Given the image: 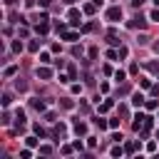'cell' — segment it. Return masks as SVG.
Listing matches in <instances>:
<instances>
[{
    "instance_id": "31",
    "label": "cell",
    "mask_w": 159,
    "mask_h": 159,
    "mask_svg": "<svg viewBox=\"0 0 159 159\" xmlns=\"http://www.w3.org/2000/svg\"><path fill=\"white\" fill-rule=\"evenodd\" d=\"M55 30H57V32H60V35H62V32H65V30H67V25H65V22H60V20H57V22H55Z\"/></svg>"
},
{
    "instance_id": "39",
    "label": "cell",
    "mask_w": 159,
    "mask_h": 159,
    "mask_svg": "<svg viewBox=\"0 0 159 159\" xmlns=\"http://www.w3.org/2000/svg\"><path fill=\"white\" fill-rule=\"evenodd\" d=\"M124 77H127V72H122V70H117V72H114V80H117V82H122Z\"/></svg>"
},
{
    "instance_id": "37",
    "label": "cell",
    "mask_w": 159,
    "mask_h": 159,
    "mask_svg": "<svg viewBox=\"0 0 159 159\" xmlns=\"http://www.w3.org/2000/svg\"><path fill=\"white\" fill-rule=\"evenodd\" d=\"M87 55H89V60H97V55H99V50H97V47H89V52H87Z\"/></svg>"
},
{
    "instance_id": "14",
    "label": "cell",
    "mask_w": 159,
    "mask_h": 159,
    "mask_svg": "<svg viewBox=\"0 0 159 159\" xmlns=\"http://www.w3.org/2000/svg\"><path fill=\"white\" fill-rule=\"evenodd\" d=\"M112 107H114V102H112V99H104V102L99 104V114H104V112H109Z\"/></svg>"
},
{
    "instance_id": "15",
    "label": "cell",
    "mask_w": 159,
    "mask_h": 159,
    "mask_svg": "<svg viewBox=\"0 0 159 159\" xmlns=\"http://www.w3.org/2000/svg\"><path fill=\"white\" fill-rule=\"evenodd\" d=\"M137 147H139V144H134V142H127V144H124V154H127V157H132V154L137 152Z\"/></svg>"
},
{
    "instance_id": "40",
    "label": "cell",
    "mask_w": 159,
    "mask_h": 159,
    "mask_svg": "<svg viewBox=\"0 0 159 159\" xmlns=\"http://www.w3.org/2000/svg\"><path fill=\"white\" fill-rule=\"evenodd\" d=\"M149 20H154V22H159V7H154V10H152V15H149Z\"/></svg>"
},
{
    "instance_id": "49",
    "label": "cell",
    "mask_w": 159,
    "mask_h": 159,
    "mask_svg": "<svg viewBox=\"0 0 159 159\" xmlns=\"http://www.w3.org/2000/svg\"><path fill=\"white\" fill-rule=\"evenodd\" d=\"M119 114H122V117H127V114H129V109H127L124 104H119Z\"/></svg>"
},
{
    "instance_id": "45",
    "label": "cell",
    "mask_w": 159,
    "mask_h": 159,
    "mask_svg": "<svg viewBox=\"0 0 159 159\" xmlns=\"http://www.w3.org/2000/svg\"><path fill=\"white\" fill-rule=\"evenodd\" d=\"M87 147L94 149V147H97V137H87Z\"/></svg>"
},
{
    "instance_id": "28",
    "label": "cell",
    "mask_w": 159,
    "mask_h": 159,
    "mask_svg": "<svg viewBox=\"0 0 159 159\" xmlns=\"http://www.w3.org/2000/svg\"><path fill=\"white\" fill-rule=\"evenodd\" d=\"M94 124H97L99 129H107V127H109V122H104L102 117H97V119H94Z\"/></svg>"
},
{
    "instance_id": "9",
    "label": "cell",
    "mask_w": 159,
    "mask_h": 159,
    "mask_svg": "<svg viewBox=\"0 0 159 159\" xmlns=\"http://www.w3.org/2000/svg\"><path fill=\"white\" fill-rule=\"evenodd\" d=\"M62 40L75 42V40H80V32H75V30H65V32H62Z\"/></svg>"
},
{
    "instance_id": "3",
    "label": "cell",
    "mask_w": 159,
    "mask_h": 159,
    "mask_svg": "<svg viewBox=\"0 0 159 159\" xmlns=\"http://www.w3.org/2000/svg\"><path fill=\"white\" fill-rule=\"evenodd\" d=\"M80 17H82V12H80L77 7H70V10H67V20H70V25L77 27V25H80Z\"/></svg>"
},
{
    "instance_id": "32",
    "label": "cell",
    "mask_w": 159,
    "mask_h": 159,
    "mask_svg": "<svg viewBox=\"0 0 159 159\" xmlns=\"http://www.w3.org/2000/svg\"><path fill=\"white\" fill-rule=\"evenodd\" d=\"M40 62H42V65H47V62H52V60H50V52H40Z\"/></svg>"
},
{
    "instance_id": "51",
    "label": "cell",
    "mask_w": 159,
    "mask_h": 159,
    "mask_svg": "<svg viewBox=\"0 0 159 159\" xmlns=\"http://www.w3.org/2000/svg\"><path fill=\"white\" fill-rule=\"evenodd\" d=\"M40 5H42V7H50V5H52V0H40Z\"/></svg>"
},
{
    "instance_id": "13",
    "label": "cell",
    "mask_w": 159,
    "mask_h": 159,
    "mask_svg": "<svg viewBox=\"0 0 159 159\" xmlns=\"http://www.w3.org/2000/svg\"><path fill=\"white\" fill-rule=\"evenodd\" d=\"M82 12H84V15H94V12H97V5H94V2H84Z\"/></svg>"
},
{
    "instance_id": "41",
    "label": "cell",
    "mask_w": 159,
    "mask_h": 159,
    "mask_svg": "<svg viewBox=\"0 0 159 159\" xmlns=\"http://www.w3.org/2000/svg\"><path fill=\"white\" fill-rule=\"evenodd\" d=\"M94 30V22H87V25H82V32H92Z\"/></svg>"
},
{
    "instance_id": "43",
    "label": "cell",
    "mask_w": 159,
    "mask_h": 159,
    "mask_svg": "<svg viewBox=\"0 0 159 159\" xmlns=\"http://www.w3.org/2000/svg\"><path fill=\"white\" fill-rule=\"evenodd\" d=\"M139 87H144V89H147V87H152V82H149L147 77H142V80H139Z\"/></svg>"
},
{
    "instance_id": "52",
    "label": "cell",
    "mask_w": 159,
    "mask_h": 159,
    "mask_svg": "<svg viewBox=\"0 0 159 159\" xmlns=\"http://www.w3.org/2000/svg\"><path fill=\"white\" fill-rule=\"evenodd\" d=\"M142 2H144V0H132V5H134V7H142Z\"/></svg>"
},
{
    "instance_id": "19",
    "label": "cell",
    "mask_w": 159,
    "mask_h": 159,
    "mask_svg": "<svg viewBox=\"0 0 159 159\" xmlns=\"http://www.w3.org/2000/svg\"><path fill=\"white\" fill-rule=\"evenodd\" d=\"M15 89H17V92H25V89H27V82L17 77V80H15Z\"/></svg>"
},
{
    "instance_id": "27",
    "label": "cell",
    "mask_w": 159,
    "mask_h": 159,
    "mask_svg": "<svg viewBox=\"0 0 159 159\" xmlns=\"http://www.w3.org/2000/svg\"><path fill=\"white\" fill-rule=\"evenodd\" d=\"M70 92H72V94H80V92H82V84L72 82V84H70Z\"/></svg>"
},
{
    "instance_id": "30",
    "label": "cell",
    "mask_w": 159,
    "mask_h": 159,
    "mask_svg": "<svg viewBox=\"0 0 159 159\" xmlns=\"http://www.w3.org/2000/svg\"><path fill=\"white\" fill-rule=\"evenodd\" d=\"M60 152H62V154H65V157H70V154H72V152H75V147H72V144H65V147H62V149H60Z\"/></svg>"
},
{
    "instance_id": "50",
    "label": "cell",
    "mask_w": 159,
    "mask_h": 159,
    "mask_svg": "<svg viewBox=\"0 0 159 159\" xmlns=\"http://www.w3.org/2000/svg\"><path fill=\"white\" fill-rule=\"evenodd\" d=\"M35 5H37V2H35V0H25V7H27V10H32V7H35Z\"/></svg>"
},
{
    "instance_id": "18",
    "label": "cell",
    "mask_w": 159,
    "mask_h": 159,
    "mask_svg": "<svg viewBox=\"0 0 159 159\" xmlns=\"http://www.w3.org/2000/svg\"><path fill=\"white\" fill-rule=\"evenodd\" d=\"M27 50L30 52H40V40H30L27 42Z\"/></svg>"
},
{
    "instance_id": "10",
    "label": "cell",
    "mask_w": 159,
    "mask_h": 159,
    "mask_svg": "<svg viewBox=\"0 0 159 159\" xmlns=\"http://www.w3.org/2000/svg\"><path fill=\"white\" fill-rule=\"evenodd\" d=\"M144 102H147V99H144L142 92H134V94H132V104H134V107H144Z\"/></svg>"
},
{
    "instance_id": "33",
    "label": "cell",
    "mask_w": 159,
    "mask_h": 159,
    "mask_svg": "<svg viewBox=\"0 0 159 159\" xmlns=\"http://www.w3.org/2000/svg\"><path fill=\"white\" fill-rule=\"evenodd\" d=\"M67 75H70V80H77V67H75V65H70V70H67Z\"/></svg>"
},
{
    "instance_id": "38",
    "label": "cell",
    "mask_w": 159,
    "mask_h": 159,
    "mask_svg": "<svg viewBox=\"0 0 159 159\" xmlns=\"http://www.w3.org/2000/svg\"><path fill=\"white\" fill-rule=\"evenodd\" d=\"M117 57H119L117 50H107V60H117Z\"/></svg>"
},
{
    "instance_id": "55",
    "label": "cell",
    "mask_w": 159,
    "mask_h": 159,
    "mask_svg": "<svg viewBox=\"0 0 159 159\" xmlns=\"http://www.w3.org/2000/svg\"><path fill=\"white\" fill-rule=\"evenodd\" d=\"M154 5H157V7H159V0H154Z\"/></svg>"
},
{
    "instance_id": "35",
    "label": "cell",
    "mask_w": 159,
    "mask_h": 159,
    "mask_svg": "<svg viewBox=\"0 0 159 159\" xmlns=\"http://www.w3.org/2000/svg\"><path fill=\"white\" fill-rule=\"evenodd\" d=\"M72 147H75V152H82V149H84V144H82V139H75V142H72Z\"/></svg>"
},
{
    "instance_id": "2",
    "label": "cell",
    "mask_w": 159,
    "mask_h": 159,
    "mask_svg": "<svg viewBox=\"0 0 159 159\" xmlns=\"http://www.w3.org/2000/svg\"><path fill=\"white\" fill-rule=\"evenodd\" d=\"M127 27H132V30H142V27H147V17H142V15H134V17L127 22Z\"/></svg>"
},
{
    "instance_id": "23",
    "label": "cell",
    "mask_w": 159,
    "mask_h": 159,
    "mask_svg": "<svg viewBox=\"0 0 159 159\" xmlns=\"http://www.w3.org/2000/svg\"><path fill=\"white\" fill-rule=\"evenodd\" d=\"M40 154H42V157H50V154H52V147H50V144H40Z\"/></svg>"
},
{
    "instance_id": "44",
    "label": "cell",
    "mask_w": 159,
    "mask_h": 159,
    "mask_svg": "<svg viewBox=\"0 0 159 159\" xmlns=\"http://www.w3.org/2000/svg\"><path fill=\"white\" fill-rule=\"evenodd\" d=\"M45 119H47V122H55L57 114H55V112H45Z\"/></svg>"
},
{
    "instance_id": "53",
    "label": "cell",
    "mask_w": 159,
    "mask_h": 159,
    "mask_svg": "<svg viewBox=\"0 0 159 159\" xmlns=\"http://www.w3.org/2000/svg\"><path fill=\"white\" fill-rule=\"evenodd\" d=\"M62 2H65V5H72V2H75V0H62Z\"/></svg>"
},
{
    "instance_id": "5",
    "label": "cell",
    "mask_w": 159,
    "mask_h": 159,
    "mask_svg": "<svg viewBox=\"0 0 159 159\" xmlns=\"http://www.w3.org/2000/svg\"><path fill=\"white\" fill-rule=\"evenodd\" d=\"M65 132H67V127H65L62 122H60V124H55V127H52V139H57V142H60V139L65 137Z\"/></svg>"
},
{
    "instance_id": "48",
    "label": "cell",
    "mask_w": 159,
    "mask_h": 159,
    "mask_svg": "<svg viewBox=\"0 0 159 159\" xmlns=\"http://www.w3.org/2000/svg\"><path fill=\"white\" fill-rule=\"evenodd\" d=\"M52 62H55V67H57V70H62V67H65V60H52Z\"/></svg>"
},
{
    "instance_id": "1",
    "label": "cell",
    "mask_w": 159,
    "mask_h": 159,
    "mask_svg": "<svg viewBox=\"0 0 159 159\" xmlns=\"http://www.w3.org/2000/svg\"><path fill=\"white\" fill-rule=\"evenodd\" d=\"M107 20H109V22H119V20H122V7H119V5H112V7L107 10Z\"/></svg>"
},
{
    "instance_id": "16",
    "label": "cell",
    "mask_w": 159,
    "mask_h": 159,
    "mask_svg": "<svg viewBox=\"0 0 159 159\" xmlns=\"http://www.w3.org/2000/svg\"><path fill=\"white\" fill-rule=\"evenodd\" d=\"M109 154H112V157H122V154H124V147H122V144L117 142V144H114V147L109 149Z\"/></svg>"
},
{
    "instance_id": "26",
    "label": "cell",
    "mask_w": 159,
    "mask_h": 159,
    "mask_svg": "<svg viewBox=\"0 0 159 159\" xmlns=\"http://www.w3.org/2000/svg\"><path fill=\"white\" fill-rule=\"evenodd\" d=\"M82 52H84L82 45H72V55H75V57H82Z\"/></svg>"
},
{
    "instance_id": "22",
    "label": "cell",
    "mask_w": 159,
    "mask_h": 159,
    "mask_svg": "<svg viewBox=\"0 0 159 159\" xmlns=\"http://www.w3.org/2000/svg\"><path fill=\"white\" fill-rule=\"evenodd\" d=\"M32 132H35V134H37L40 139H45V137H47V132H45V129H42L40 124H32Z\"/></svg>"
},
{
    "instance_id": "11",
    "label": "cell",
    "mask_w": 159,
    "mask_h": 159,
    "mask_svg": "<svg viewBox=\"0 0 159 159\" xmlns=\"http://www.w3.org/2000/svg\"><path fill=\"white\" fill-rule=\"evenodd\" d=\"M35 32H37V35H47V32H50V22H37Z\"/></svg>"
},
{
    "instance_id": "17",
    "label": "cell",
    "mask_w": 159,
    "mask_h": 159,
    "mask_svg": "<svg viewBox=\"0 0 159 159\" xmlns=\"http://www.w3.org/2000/svg\"><path fill=\"white\" fill-rule=\"evenodd\" d=\"M10 50H12L15 55H20V52H22V42H20V37H17V40H12V45H10Z\"/></svg>"
},
{
    "instance_id": "54",
    "label": "cell",
    "mask_w": 159,
    "mask_h": 159,
    "mask_svg": "<svg viewBox=\"0 0 159 159\" xmlns=\"http://www.w3.org/2000/svg\"><path fill=\"white\" fill-rule=\"evenodd\" d=\"M154 50H157V52H159V42H157V45H154Z\"/></svg>"
},
{
    "instance_id": "46",
    "label": "cell",
    "mask_w": 159,
    "mask_h": 159,
    "mask_svg": "<svg viewBox=\"0 0 159 159\" xmlns=\"http://www.w3.org/2000/svg\"><path fill=\"white\" fill-rule=\"evenodd\" d=\"M109 129H119V119H109Z\"/></svg>"
},
{
    "instance_id": "21",
    "label": "cell",
    "mask_w": 159,
    "mask_h": 159,
    "mask_svg": "<svg viewBox=\"0 0 159 159\" xmlns=\"http://www.w3.org/2000/svg\"><path fill=\"white\" fill-rule=\"evenodd\" d=\"M60 107H62V109H72V107H75V102H72V99H67V97H62V99H60Z\"/></svg>"
},
{
    "instance_id": "24",
    "label": "cell",
    "mask_w": 159,
    "mask_h": 159,
    "mask_svg": "<svg viewBox=\"0 0 159 159\" xmlns=\"http://www.w3.org/2000/svg\"><path fill=\"white\" fill-rule=\"evenodd\" d=\"M144 107L152 112V109H157V107H159V102H157V99H147V102H144Z\"/></svg>"
},
{
    "instance_id": "42",
    "label": "cell",
    "mask_w": 159,
    "mask_h": 159,
    "mask_svg": "<svg viewBox=\"0 0 159 159\" xmlns=\"http://www.w3.org/2000/svg\"><path fill=\"white\" fill-rule=\"evenodd\" d=\"M117 52H119V57H127V55H129V50H127L124 45H119V50H117Z\"/></svg>"
},
{
    "instance_id": "12",
    "label": "cell",
    "mask_w": 159,
    "mask_h": 159,
    "mask_svg": "<svg viewBox=\"0 0 159 159\" xmlns=\"http://www.w3.org/2000/svg\"><path fill=\"white\" fill-rule=\"evenodd\" d=\"M15 75H17V65H7L2 70V77H15Z\"/></svg>"
},
{
    "instance_id": "34",
    "label": "cell",
    "mask_w": 159,
    "mask_h": 159,
    "mask_svg": "<svg viewBox=\"0 0 159 159\" xmlns=\"http://www.w3.org/2000/svg\"><path fill=\"white\" fill-rule=\"evenodd\" d=\"M0 124H5V127L10 124V112H2V117H0Z\"/></svg>"
},
{
    "instance_id": "47",
    "label": "cell",
    "mask_w": 159,
    "mask_h": 159,
    "mask_svg": "<svg viewBox=\"0 0 159 159\" xmlns=\"http://www.w3.org/2000/svg\"><path fill=\"white\" fill-rule=\"evenodd\" d=\"M147 67H149V70H152V72H159V62H149V65H147Z\"/></svg>"
},
{
    "instance_id": "20",
    "label": "cell",
    "mask_w": 159,
    "mask_h": 159,
    "mask_svg": "<svg viewBox=\"0 0 159 159\" xmlns=\"http://www.w3.org/2000/svg\"><path fill=\"white\" fill-rule=\"evenodd\" d=\"M10 102H12V94H10V92H5V94L0 97V104H2V107H10Z\"/></svg>"
},
{
    "instance_id": "36",
    "label": "cell",
    "mask_w": 159,
    "mask_h": 159,
    "mask_svg": "<svg viewBox=\"0 0 159 159\" xmlns=\"http://www.w3.org/2000/svg\"><path fill=\"white\" fill-rule=\"evenodd\" d=\"M20 157H22V159H30V157H32V147H27V149H22V152H20Z\"/></svg>"
},
{
    "instance_id": "8",
    "label": "cell",
    "mask_w": 159,
    "mask_h": 159,
    "mask_svg": "<svg viewBox=\"0 0 159 159\" xmlns=\"http://www.w3.org/2000/svg\"><path fill=\"white\" fill-rule=\"evenodd\" d=\"M30 104H32V109H37V112H47V104H45V99H40V97H35Z\"/></svg>"
},
{
    "instance_id": "6",
    "label": "cell",
    "mask_w": 159,
    "mask_h": 159,
    "mask_svg": "<svg viewBox=\"0 0 159 159\" xmlns=\"http://www.w3.org/2000/svg\"><path fill=\"white\" fill-rule=\"evenodd\" d=\"M72 127H75L77 137H84V134H87V124H84L82 119H75V122H72Z\"/></svg>"
},
{
    "instance_id": "29",
    "label": "cell",
    "mask_w": 159,
    "mask_h": 159,
    "mask_svg": "<svg viewBox=\"0 0 159 159\" xmlns=\"http://www.w3.org/2000/svg\"><path fill=\"white\" fill-rule=\"evenodd\" d=\"M37 139H40L37 134H35V137H27V139H25V144H27V147H37Z\"/></svg>"
},
{
    "instance_id": "4",
    "label": "cell",
    "mask_w": 159,
    "mask_h": 159,
    "mask_svg": "<svg viewBox=\"0 0 159 159\" xmlns=\"http://www.w3.org/2000/svg\"><path fill=\"white\" fill-rule=\"evenodd\" d=\"M35 75H37L40 80H52V70H50V67H45V65H40V67L35 70Z\"/></svg>"
},
{
    "instance_id": "7",
    "label": "cell",
    "mask_w": 159,
    "mask_h": 159,
    "mask_svg": "<svg viewBox=\"0 0 159 159\" xmlns=\"http://www.w3.org/2000/svg\"><path fill=\"white\" fill-rule=\"evenodd\" d=\"M144 119H147V114H142V112H139V114L134 117V122H132V129H134V132H139V129L144 127Z\"/></svg>"
},
{
    "instance_id": "25",
    "label": "cell",
    "mask_w": 159,
    "mask_h": 159,
    "mask_svg": "<svg viewBox=\"0 0 159 159\" xmlns=\"http://www.w3.org/2000/svg\"><path fill=\"white\" fill-rule=\"evenodd\" d=\"M27 35H30V27H27V25H22V27L17 30V37H27Z\"/></svg>"
}]
</instances>
